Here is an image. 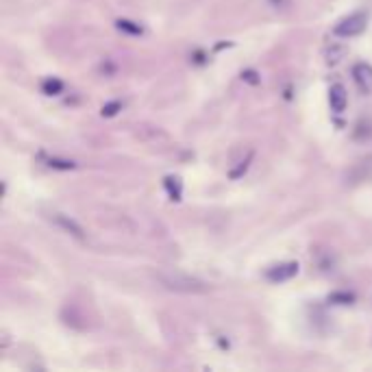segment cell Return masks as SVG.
Returning a JSON list of instances; mask_svg holds the SVG:
<instances>
[{
    "instance_id": "cell-12",
    "label": "cell",
    "mask_w": 372,
    "mask_h": 372,
    "mask_svg": "<svg viewBox=\"0 0 372 372\" xmlns=\"http://www.w3.org/2000/svg\"><path fill=\"white\" fill-rule=\"evenodd\" d=\"M118 109H122V105H120V102H109V105H105V107H102V115H107V118H111V115H115L118 113Z\"/></svg>"
},
{
    "instance_id": "cell-5",
    "label": "cell",
    "mask_w": 372,
    "mask_h": 372,
    "mask_svg": "<svg viewBox=\"0 0 372 372\" xmlns=\"http://www.w3.org/2000/svg\"><path fill=\"white\" fill-rule=\"evenodd\" d=\"M329 105L333 113H344L346 105H348V94H346V87L342 83H333L329 89Z\"/></svg>"
},
{
    "instance_id": "cell-8",
    "label": "cell",
    "mask_w": 372,
    "mask_h": 372,
    "mask_svg": "<svg viewBox=\"0 0 372 372\" xmlns=\"http://www.w3.org/2000/svg\"><path fill=\"white\" fill-rule=\"evenodd\" d=\"M41 89H44V94L57 96V94H62V92H64V83L59 81V79H46V81L41 83Z\"/></svg>"
},
{
    "instance_id": "cell-3",
    "label": "cell",
    "mask_w": 372,
    "mask_h": 372,
    "mask_svg": "<svg viewBox=\"0 0 372 372\" xmlns=\"http://www.w3.org/2000/svg\"><path fill=\"white\" fill-rule=\"evenodd\" d=\"M296 275H299V263L296 261H286L266 270V279L270 281V283H283V281H290Z\"/></svg>"
},
{
    "instance_id": "cell-9",
    "label": "cell",
    "mask_w": 372,
    "mask_h": 372,
    "mask_svg": "<svg viewBox=\"0 0 372 372\" xmlns=\"http://www.w3.org/2000/svg\"><path fill=\"white\" fill-rule=\"evenodd\" d=\"M166 187L170 192L172 201H181V181H178L176 176H168L166 178Z\"/></svg>"
},
{
    "instance_id": "cell-11",
    "label": "cell",
    "mask_w": 372,
    "mask_h": 372,
    "mask_svg": "<svg viewBox=\"0 0 372 372\" xmlns=\"http://www.w3.org/2000/svg\"><path fill=\"white\" fill-rule=\"evenodd\" d=\"M118 28H120V31H127V33H133V35H140L142 33V26L140 24H133L129 20H118Z\"/></svg>"
},
{
    "instance_id": "cell-10",
    "label": "cell",
    "mask_w": 372,
    "mask_h": 372,
    "mask_svg": "<svg viewBox=\"0 0 372 372\" xmlns=\"http://www.w3.org/2000/svg\"><path fill=\"white\" fill-rule=\"evenodd\" d=\"M46 161H48L50 168H57V170H72V168H77V163H72L68 159H55V157H50Z\"/></svg>"
},
{
    "instance_id": "cell-7",
    "label": "cell",
    "mask_w": 372,
    "mask_h": 372,
    "mask_svg": "<svg viewBox=\"0 0 372 372\" xmlns=\"http://www.w3.org/2000/svg\"><path fill=\"white\" fill-rule=\"evenodd\" d=\"M346 53H348V48L344 46V44H331V46L324 48V57H326V62H329V64L342 62V59L346 57Z\"/></svg>"
},
{
    "instance_id": "cell-4",
    "label": "cell",
    "mask_w": 372,
    "mask_h": 372,
    "mask_svg": "<svg viewBox=\"0 0 372 372\" xmlns=\"http://www.w3.org/2000/svg\"><path fill=\"white\" fill-rule=\"evenodd\" d=\"M351 74H353V81H355L357 89H360L362 94H366V96L372 94V66L370 64H364V62L355 64Z\"/></svg>"
},
{
    "instance_id": "cell-1",
    "label": "cell",
    "mask_w": 372,
    "mask_h": 372,
    "mask_svg": "<svg viewBox=\"0 0 372 372\" xmlns=\"http://www.w3.org/2000/svg\"><path fill=\"white\" fill-rule=\"evenodd\" d=\"M157 281L166 290L176 292V294H205V292H210V286H207L205 281H201L196 277H189V275H183V272H161V275H157Z\"/></svg>"
},
{
    "instance_id": "cell-2",
    "label": "cell",
    "mask_w": 372,
    "mask_h": 372,
    "mask_svg": "<svg viewBox=\"0 0 372 372\" xmlns=\"http://www.w3.org/2000/svg\"><path fill=\"white\" fill-rule=\"evenodd\" d=\"M368 26V13L366 11H355L351 16L342 18L335 26H333V35L342 37V39H351L355 35H362Z\"/></svg>"
},
{
    "instance_id": "cell-6",
    "label": "cell",
    "mask_w": 372,
    "mask_h": 372,
    "mask_svg": "<svg viewBox=\"0 0 372 372\" xmlns=\"http://www.w3.org/2000/svg\"><path fill=\"white\" fill-rule=\"evenodd\" d=\"M55 225L62 229V231H66L68 235H72V237H77V240H83L85 237V231H83V227L79 225L77 220H72L70 216H66V214H53V218H50Z\"/></svg>"
}]
</instances>
